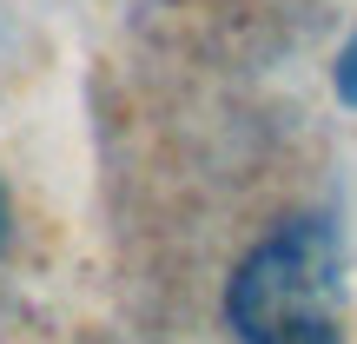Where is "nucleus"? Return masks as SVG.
Masks as SVG:
<instances>
[{
  "instance_id": "obj_1",
  "label": "nucleus",
  "mask_w": 357,
  "mask_h": 344,
  "mask_svg": "<svg viewBox=\"0 0 357 344\" xmlns=\"http://www.w3.org/2000/svg\"><path fill=\"white\" fill-rule=\"evenodd\" d=\"M238 344H344V245L331 218H291L225 292Z\"/></svg>"
},
{
  "instance_id": "obj_2",
  "label": "nucleus",
  "mask_w": 357,
  "mask_h": 344,
  "mask_svg": "<svg viewBox=\"0 0 357 344\" xmlns=\"http://www.w3.org/2000/svg\"><path fill=\"white\" fill-rule=\"evenodd\" d=\"M331 80H337V100H344V106H357V33H351V47L337 53Z\"/></svg>"
},
{
  "instance_id": "obj_3",
  "label": "nucleus",
  "mask_w": 357,
  "mask_h": 344,
  "mask_svg": "<svg viewBox=\"0 0 357 344\" xmlns=\"http://www.w3.org/2000/svg\"><path fill=\"white\" fill-rule=\"evenodd\" d=\"M0 245H7V192H0Z\"/></svg>"
}]
</instances>
